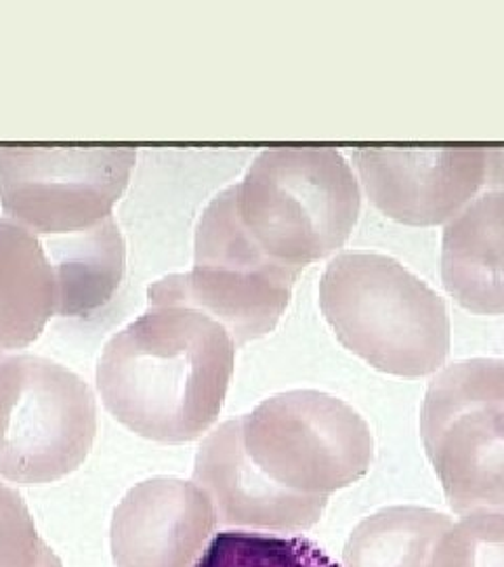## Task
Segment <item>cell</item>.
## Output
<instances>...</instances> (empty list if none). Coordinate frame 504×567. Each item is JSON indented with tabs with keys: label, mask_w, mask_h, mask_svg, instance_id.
Wrapping results in <instances>:
<instances>
[{
	"label": "cell",
	"mask_w": 504,
	"mask_h": 567,
	"mask_svg": "<svg viewBox=\"0 0 504 567\" xmlns=\"http://www.w3.org/2000/svg\"><path fill=\"white\" fill-rule=\"evenodd\" d=\"M442 282L471 313H504V152L492 150L484 187L445 224Z\"/></svg>",
	"instance_id": "cell-12"
},
{
	"label": "cell",
	"mask_w": 504,
	"mask_h": 567,
	"mask_svg": "<svg viewBox=\"0 0 504 567\" xmlns=\"http://www.w3.org/2000/svg\"><path fill=\"white\" fill-rule=\"evenodd\" d=\"M210 496L225 527L295 534L322 519L328 498L295 494L267 480L246 456L240 419L206 435L194 461V480Z\"/></svg>",
	"instance_id": "cell-11"
},
{
	"label": "cell",
	"mask_w": 504,
	"mask_h": 567,
	"mask_svg": "<svg viewBox=\"0 0 504 567\" xmlns=\"http://www.w3.org/2000/svg\"><path fill=\"white\" fill-rule=\"evenodd\" d=\"M299 276L263 257L248 240L236 215L234 185H229L202 213L192 271L152 284L147 303L194 305L215 318L240 347L278 326Z\"/></svg>",
	"instance_id": "cell-7"
},
{
	"label": "cell",
	"mask_w": 504,
	"mask_h": 567,
	"mask_svg": "<svg viewBox=\"0 0 504 567\" xmlns=\"http://www.w3.org/2000/svg\"><path fill=\"white\" fill-rule=\"evenodd\" d=\"M217 511L196 482L154 477L114 511L110 545L116 567H194L215 536Z\"/></svg>",
	"instance_id": "cell-10"
},
{
	"label": "cell",
	"mask_w": 504,
	"mask_h": 567,
	"mask_svg": "<svg viewBox=\"0 0 504 567\" xmlns=\"http://www.w3.org/2000/svg\"><path fill=\"white\" fill-rule=\"evenodd\" d=\"M236 215L263 257L301 274L341 248L362 194L337 150H265L234 185Z\"/></svg>",
	"instance_id": "cell-3"
},
{
	"label": "cell",
	"mask_w": 504,
	"mask_h": 567,
	"mask_svg": "<svg viewBox=\"0 0 504 567\" xmlns=\"http://www.w3.org/2000/svg\"><path fill=\"white\" fill-rule=\"evenodd\" d=\"M0 567H63L37 532L23 498L0 482Z\"/></svg>",
	"instance_id": "cell-18"
},
{
	"label": "cell",
	"mask_w": 504,
	"mask_h": 567,
	"mask_svg": "<svg viewBox=\"0 0 504 567\" xmlns=\"http://www.w3.org/2000/svg\"><path fill=\"white\" fill-rule=\"evenodd\" d=\"M421 437L454 513L504 511V360H464L433 377Z\"/></svg>",
	"instance_id": "cell-5"
},
{
	"label": "cell",
	"mask_w": 504,
	"mask_h": 567,
	"mask_svg": "<svg viewBox=\"0 0 504 567\" xmlns=\"http://www.w3.org/2000/svg\"><path fill=\"white\" fill-rule=\"evenodd\" d=\"M429 567H504V511H471L445 529Z\"/></svg>",
	"instance_id": "cell-17"
},
{
	"label": "cell",
	"mask_w": 504,
	"mask_h": 567,
	"mask_svg": "<svg viewBox=\"0 0 504 567\" xmlns=\"http://www.w3.org/2000/svg\"><path fill=\"white\" fill-rule=\"evenodd\" d=\"M320 307L341 344L384 374L421 379L445 364L444 301L387 255H337L323 271Z\"/></svg>",
	"instance_id": "cell-2"
},
{
	"label": "cell",
	"mask_w": 504,
	"mask_h": 567,
	"mask_svg": "<svg viewBox=\"0 0 504 567\" xmlns=\"http://www.w3.org/2000/svg\"><path fill=\"white\" fill-rule=\"evenodd\" d=\"M135 161L128 147H2V210L37 236L89 231L112 217Z\"/></svg>",
	"instance_id": "cell-8"
},
{
	"label": "cell",
	"mask_w": 504,
	"mask_h": 567,
	"mask_svg": "<svg viewBox=\"0 0 504 567\" xmlns=\"http://www.w3.org/2000/svg\"><path fill=\"white\" fill-rule=\"evenodd\" d=\"M492 150H356L363 189L389 219L414 227L454 219L484 187Z\"/></svg>",
	"instance_id": "cell-9"
},
{
	"label": "cell",
	"mask_w": 504,
	"mask_h": 567,
	"mask_svg": "<svg viewBox=\"0 0 504 567\" xmlns=\"http://www.w3.org/2000/svg\"><path fill=\"white\" fill-rule=\"evenodd\" d=\"M4 358H7V355H4V353H2V351H0V362H2V360H4Z\"/></svg>",
	"instance_id": "cell-19"
},
{
	"label": "cell",
	"mask_w": 504,
	"mask_h": 567,
	"mask_svg": "<svg viewBox=\"0 0 504 567\" xmlns=\"http://www.w3.org/2000/svg\"><path fill=\"white\" fill-rule=\"evenodd\" d=\"M248 461L276 486L322 496L353 486L370 471L374 437L358 410L313 389L263 400L240 419Z\"/></svg>",
	"instance_id": "cell-4"
},
{
	"label": "cell",
	"mask_w": 504,
	"mask_h": 567,
	"mask_svg": "<svg viewBox=\"0 0 504 567\" xmlns=\"http://www.w3.org/2000/svg\"><path fill=\"white\" fill-rule=\"evenodd\" d=\"M97 437L91 386L41 355L0 362V477L20 486L60 482L86 461Z\"/></svg>",
	"instance_id": "cell-6"
},
{
	"label": "cell",
	"mask_w": 504,
	"mask_h": 567,
	"mask_svg": "<svg viewBox=\"0 0 504 567\" xmlns=\"http://www.w3.org/2000/svg\"><path fill=\"white\" fill-rule=\"evenodd\" d=\"M147 311L103 347L97 386L107 412L161 444L198 440L222 414L236 343L215 318L182 301Z\"/></svg>",
	"instance_id": "cell-1"
},
{
	"label": "cell",
	"mask_w": 504,
	"mask_h": 567,
	"mask_svg": "<svg viewBox=\"0 0 504 567\" xmlns=\"http://www.w3.org/2000/svg\"><path fill=\"white\" fill-rule=\"evenodd\" d=\"M60 280L41 236L0 219V351L34 343L60 316Z\"/></svg>",
	"instance_id": "cell-13"
},
{
	"label": "cell",
	"mask_w": 504,
	"mask_h": 567,
	"mask_svg": "<svg viewBox=\"0 0 504 567\" xmlns=\"http://www.w3.org/2000/svg\"><path fill=\"white\" fill-rule=\"evenodd\" d=\"M450 526L448 515L433 508H381L351 532L343 567H429L433 548Z\"/></svg>",
	"instance_id": "cell-15"
},
{
	"label": "cell",
	"mask_w": 504,
	"mask_h": 567,
	"mask_svg": "<svg viewBox=\"0 0 504 567\" xmlns=\"http://www.w3.org/2000/svg\"><path fill=\"white\" fill-rule=\"evenodd\" d=\"M41 238L60 280V316L84 318L112 301L126 267L124 240L112 217L89 231Z\"/></svg>",
	"instance_id": "cell-14"
},
{
	"label": "cell",
	"mask_w": 504,
	"mask_h": 567,
	"mask_svg": "<svg viewBox=\"0 0 504 567\" xmlns=\"http://www.w3.org/2000/svg\"><path fill=\"white\" fill-rule=\"evenodd\" d=\"M194 567H339L313 540L227 529L213 536Z\"/></svg>",
	"instance_id": "cell-16"
}]
</instances>
